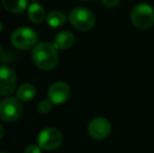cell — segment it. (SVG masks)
<instances>
[{
	"mask_svg": "<svg viewBox=\"0 0 154 153\" xmlns=\"http://www.w3.org/2000/svg\"><path fill=\"white\" fill-rule=\"evenodd\" d=\"M32 61L37 67L42 70H51L58 63L57 48L48 42H41L34 47L32 54Z\"/></svg>",
	"mask_w": 154,
	"mask_h": 153,
	"instance_id": "6da1fadb",
	"label": "cell"
},
{
	"mask_svg": "<svg viewBox=\"0 0 154 153\" xmlns=\"http://www.w3.org/2000/svg\"><path fill=\"white\" fill-rule=\"evenodd\" d=\"M132 24L140 29H148L154 23V8L147 3H140L131 12Z\"/></svg>",
	"mask_w": 154,
	"mask_h": 153,
	"instance_id": "7a4b0ae2",
	"label": "cell"
},
{
	"mask_svg": "<svg viewBox=\"0 0 154 153\" xmlns=\"http://www.w3.org/2000/svg\"><path fill=\"white\" fill-rule=\"evenodd\" d=\"M69 22L79 31H89L95 23V17L90 10L86 8H75L69 14Z\"/></svg>",
	"mask_w": 154,
	"mask_h": 153,
	"instance_id": "3957f363",
	"label": "cell"
},
{
	"mask_svg": "<svg viewBox=\"0 0 154 153\" xmlns=\"http://www.w3.org/2000/svg\"><path fill=\"white\" fill-rule=\"evenodd\" d=\"M23 112L20 100L15 98H5L0 101V120L4 122H15Z\"/></svg>",
	"mask_w": 154,
	"mask_h": 153,
	"instance_id": "277c9868",
	"label": "cell"
},
{
	"mask_svg": "<svg viewBox=\"0 0 154 153\" xmlns=\"http://www.w3.org/2000/svg\"><path fill=\"white\" fill-rule=\"evenodd\" d=\"M63 135L62 133L54 127L45 128L38 135V146L43 150L51 151L62 145Z\"/></svg>",
	"mask_w": 154,
	"mask_h": 153,
	"instance_id": "5b68a950",
	"label": "cell"
},
{
	"mask_svg": "<svg viewBox=\"0 0 154 153\" xmlns=\"http://www.w3.org/2000/svg\"><path fill=\"white\" fill-rule=\"evenodd\" d=\"M12 44L21 50H27L35 46L37 42V34L29 27H19L11 37Z\"/></svg>",
	"mask_w": 154,
	"mask_h": 153,
	"instance_id": "8992f818",
	"label": "cell"
},
{
	"mask_svg": "<svg viewBox=\"0 0 154 153\" xmlns=\"http://www.w3.org/2000/svg\"><path fill=\"white\" fill-rule=\"evenodd\" d=\"M15 72L6 65H0V96H10L16 89Z\"/></svg>",
	"mask_w": 154,
	"mask_h": 153,
	"instance_id": "52a82bcc",
	"label": "cell"
},
{
	"mask_svg": "<svg viewBox=\"0 0 154 153\" xmlns=\"http://www.w3.org/2000/svg\"><path fill=\"white\" fill-rule=\"evenodd\" d=\"M111 132V124L105 118H94L88 124V133L94 139H104Z\"/></svg>",
	"mask_w": 154,
	"mask_h": 153,
	"instance_id": "ba28073f",
	"label": "cell"
},
{
	"mask_svg": "<svg viewBox=\"0 0 154 153\" xmlns=\"http://www.w3.org/2000/svg\"><path fill=\"white\" fill-rule=\"evenodd\" d=\"M70 96V88L68 84L64 82H56L51 84V87L47 90V96L48 100L53 104L61 105L68 100Z\"/></svg>",
	"mask_w": 154,
	"mask_h": 153,
	"instance_id": "9c48e42d",
	"label": "cell"
},
{
	"mask_svg": "<svg viewBox=\"0 0 154 153\" xmlns=\"http://www.w3.org/2000/svg\"><path fill=\"white\" fill-rule=\"evenodd\" d=\"M75 42V36L72 33L68 31H64L59 33L55 37L54 45L57 49H67L72 46Z\"/></svg>",
	"mask_w": 154,
	"mask_h": 153,
	"instance_id": "30bf717a",
	"label": "cell"
},
{
	"mask_svg": "<svg viewBox=\"0 0 154 153\" xmlns=\"http://www.w3.org/2000/svg\"><path fill=\"white\" fill-rule=\"evenodd\" d=\"M36 96V88L32 84L25 83L22 84L17 90V99L23 102L31 101Z\"/></svg>",
	"mask_w": 154,
	"mask_h": 153,
	"instance_id": "8fae6325",
	"label": "cell"
},
{
	"mask_svg": "<svg viewBox=\"0 0 154 153\" xmlns=\"http://www.w3.org/2000/svg\"><path fill=\"white\" fill-rule=\"evenodd\" d=\"M4 8L14 14H20L26 8L27 0H2Z\"/></svg>",
	"mask_w": 154,
	"mask_h": 153,
	"instance_id": "7c38bea8",
	"label": "cell"
},
{
	"mask_svg": "<svg viewBox=\"0 0 154 153\" xmlns=\"http://www.w3.org/2000/svg\"><path fill=\"white\" fill-rule=\"evenodd\" d=\"M29 18L34 23H41L45 18V11L42 5L38 3H32L29 8Z\"/></svg>",
	"mask_w": 154,
	"mask_h": 153,
	"instance_id": "4fadbf2b",
	"label": "cell"
},
{
	"mask_svg": "<svg viewBox=\"0 0 154 153\" xmlns=\"http://www.w3.org/2000/svg\"><path fill=\"white\" fill-rule=\"evenodd\" d=\"M46 21L49 26L56 29V27H60L66 22V17H65V15L63 13L54 11V12H51L47 15Z\"/></svg>",
	"mask_w": 154,
	"mask_h": 153,
	"instance_id": "5bb4252c",
	"label": "cell"
},
{
	"mask_svg": "<svg viewBox=\"0 0 154 153\" xmlns=\"http://www.w3.org/2000/svg\"><path fill=\"white\" fill-rule=\"evenodd\" d=\"M51 108H53V103L49 100H43L41 101L40 103L37 106V109H38V112L41 113V115H47V113L51 112Z\"/></svg>",
	"mask_w": 154,
	"mask_h": 153,
	"instance_id": "9a60e30c",
	"label": "cell"
},
{
	"mask_svg": "<svg viewBox=\"0 0 154 153\" xmlns=\"http://www.w3.org/2000/svg\"><path fill=\"white\" fill-rule=\"evenodd\" d=\"M24 153H42L41 152V148L36 145H29L25 148Z\"/></svg>",
	"mask_w": 154,
	"mask_h": 153,
	"instance_id": "2e32d148",
	"label": "cell"
},
{
	"mask_svg": "<svg viewBox=\"0 0 154 153\" xmlns=\"http://www.w3.org/2000/svg\"><path fill=\"white\" fill-rule=\"evenodd\" d=\"M102 3L104 4L107 8H116L119 3H120L121 0H101Z\"/></svg>",
	"mask_w": 154,
	"mask_h": 153,
	"instance_id": "e0dca14e",
	"label": "cell"
},
{
	"mask_svg": "<svg viewBox=\"0 0 154 153\" xmlns=\"http://www.w3.org/2000/svg\"><path fill=\"white\" fill-rule=\"evenodd\" d=\"M3 135H4V128L0 125V139L3 137Z\"/></svg>",
	"mask_w": 154,
	"mask_h": 153,
	"instance_id": "ac0fdd59",
	"label": "cell"
},
{
	"mask_svg": "<svg viewBox=\"0 0 154 153\" xmlns=\"http://www.w3.org/2000/svg\"><path fill=\"white\" fill-rule=\"evenodd\" d=\"M1 29H2V24H1V22H0V32H1Z\"/></svg>",
	"mask_w": 154,
	"mask_h": 153,
	"instance_id": "d6986e66",
	"label": "cell"
},
{
	"mask_svg": "<svg viewBox=\"0 0 154 153\" xmlns=\"http://www.w3.org/2000/svg\"><path fill=\"white\" fill-rule=\"evenodd\" d=\"M0 54H1V44H0Z\"/></svg>",
	"mask_w": 154,
	"mask_h": 153,
	"instance_id": "ffe728a7",
	"label": "cell"
},
{
	"mask_svg": "<svg viewBox=\"0 0 154 153\" xmlns=\"http://www.w3.org/2000/svg\"><path fill=\"white\" fill-rule=\"evenodd\" d=\"M32 1H37V0H32Z\"/></svg>",
	"mask_w": 154,
	"mask_h": 153,
	"instance_id": "44dd1931",
	"label": "cell"
},
{
	"mask_svg": "<svg viewBox=\"0 0 154 153\" xmlns=\"http://www.w3.org/2000/svg\"><path fill=\"white\" fill-rule=\"evenodd\" d=\"M0 153H6V152H0Z\"/></svg>",
	"mask_w": 154,
	"mask_h": 153,
	"instance_id": "7402d4cb",
	"label": "cell"
}]
</instances>
